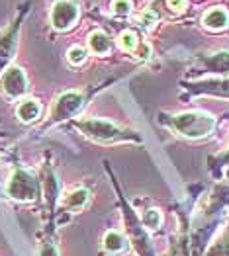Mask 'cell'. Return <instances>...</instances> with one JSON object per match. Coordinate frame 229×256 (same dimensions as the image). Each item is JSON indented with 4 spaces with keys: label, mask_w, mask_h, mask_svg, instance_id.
Listing matches in <instances>:
<instances>
[{
    "label": "cell",
    "mask_w": 229,
    "mask_h": 256,
    "mask_svg": "<svg viewBox=\"0 0 229 256\" xmlns=\"http://www.w3.org/2000/svg\"><path fill=\"white\" fill-rule=\"evenodd\" d=\"M73 126L83 133L84 137L98 141V143H124V141H135L141 143V137L137 131L124 129L108 120H98V118H83L73 122Z\"/></svg>",
    "instance_id": "cell-1"
},
{
    "label": "cell",
    "mask_w": 229,
    "mask_h": 256,
    "mask_svg": "<svg viewBox=\"0 0 229 256\" xmlns=\"http://www.w3.org/2000/svg\"><path fill=\"white\" fill-rule=\"evenodd\" d=\"M161 124L188 139H204L215 129V118L204 112H184L174 116H161Z\"/></svg>",
    "instance_id": "cell-2"
},
{
    "label": "cell",
    "mask_w": 229,
    "mask_h": 256,
    "mask_svg": "<svg viewBox=\"0 0 229 256\" xmlns=\"http://www.w3.org/2000/svg\"><path fill=\"white\" fill-rule=\"evenodd\" d=\"M122 200V210H124V223H125V231H127V236H129V242L133 244L135 252L139 256H155L153 252V246H151V240L147 236V231L141 223V219L131 212V208L127 206L124 198Z\"/></svg>",
    "instance_id": "cell-3"
},
{
    "label": "cell",
    "mask_w": 229,
    "mask_h": 256,
    "mask_svg": "<svg viewBox=\"0 0 229 256\" xmlns=\"http://www.w3.org/2000/svg\"><path fill=\"white\" fill-rule=\"evenodd\" d=\"M40 190H42V186L36 180V176L30 174L28 170H22V168L12 172L8 186H6V194L16 202H34V200H38Z\"/></svg>",
    "instance_id": "cell-4"
},
{
    "label": "cell",
    "mask_w": 229,
    "mask_h": 256,
    "mask_svg": "<svg viewBox=\"0 0 229 256\" xmlns=\"http://www.w3.org/2000/svg\"><path fill=\"white\" fill-rule=\"evenodd\" d=\"M26 12H28V10H26ZM26 12L18 14L16 20L0 32V74L10 66V61H12L14 55H16L18 40H20V28H22V22H24V14H26Z\"/></svg>",
    "instance_id": "cell-5"
},
{
    "label": "cell",
    "mask_w": 229,
    "mask_h": 256,
    "mask_svg": "<svg viewBox=\"0 0 229 256\" xmlns=\"http://www.w3.org/2000/svg\"><path fill=\"white\" fill-rule=\"evenodd\" d=\"M84 104V94L79 90H67L63 92L61 96L55 100V104L51 108V114H49V124H59L65 122L69 118H73L81 106Z\"/></svg>",
    "instance_id": "cell-6"
},
{
    "label": "cell",
    "mask_w": 229,
    "mask_h": 256,
    "mask_svg": "<svg viewBox=\"0 0 229 256\" xmlns=\"http://www.w3.org/2000/svg\"><path fill=\"white\" fill-rule=\"evenodd\" d=\"M81 16V8L75 0H57L53 6H51V14H49V20L53 30L57 32H67L71 30Z\"/></svg>",
    "instance_id": "cell-7"
},
{
    "label": "cell",
    "mask_w": 229,
    "mask_h": 256,
    "mask_svg": "<svg viewBox=\"0 0 229 256\" xmlns=\"http://www.w3.org/2000/svg\"><path fill=\"white\" fill-rule=\"evenodd\" d=\"M28 76L24 72L22 66H8L2 74H0V90L8 96V98H22L28 92Z\"/></svg>",
    "instance_id": "cell-8"
},
{
    "label": "cell",
    "mask_w": 229,
    "mask_h": 256,
    "mask_svg": "<svg viewBox=\"0 0 229 256\" xmlns=\"http://www.w3.org/2000/svg\"><path fill=\"white\" fill-rule=\"evenodd\" d=\"M184 86H186L190 92H194V94L229 98V76L209 78V80H198V82H186Z\"/></svg>",
    "instance_id": "cell-9"
},
{
    "label": "cell",
    "mask_w": 229,
    "mask_h": 256,
    "mask_svg": "<svg viewBox=\"0 0 229 256\" xmlns=\"http://www.w3.org/2000/svg\"><path fill=\"white\" fill-rule=\"evenodd\" d=\"M200 61L204 63L206 70H209V72L229 76V51H217V53H211V55H202Z\"/></svg>",
    "instance_id": "cell-10"
},
{
    "label": "cell",
    "mask_w": 229,
    "mask_h": 256,
    "mask_svg": "<svg viewBox=\"0 0 229 256\" xmlns=\"http://www.w3.org/2000/svg\"><path fill=\"white\" fill-rule=\"evenodd\" d=\"M42 116V104L34 98H26L16 106V118L22 124H34Z\"/></svg>",
    "instance_id": "cell-11"
},
{
    "label": "cell",
    "mask_w": 229,
    "mask_h": 256,
    "mask_svg": "<svg viewBox=\"0 0 229 256\" xmlns=\"http://www.w3.org/2000/svg\"><path fill=\"white\" fill-rule=\"evenodd\" d=\"M202 24H204V28L213 30V32L223 30L229 24V14L223 8H209L208 12L202 16Z\"/></svg>",
    "instance_id": "cell-12"
},
{
    "label": "cell",
    "mask_w": 229,
    "mask_h": 256,
    "mask_svg": "<svg viewBox=\"0 0 229 256\" xmlns=\"http://www.w3.org/2000/svg\"><path fill=\"white\" fill-rule=\"evenodd\" d=\"M110 45H112V40L108 38V34L100 32V30H96V32H92L88 36V47H90V51L94 55H104V53H108L110 51Z\"/></svg>",
    "instance_id": "cell-13"
},
{
    "label": "cell",
    "mask_w": 229,
    "mask_h": 256,
    "mask_svg": "<svg viewBox=\"0 0 229 256\" xmlns=\"http://www.w3.org/2000/svg\"><path fill=\"white\" fill-rule=\"evenodd\" d=\"M88 196H90L88 190L77 188V190L69 192L63 198V208L65 210H83L84 206H86V202H88Z\"/></svg>",
    "instance_id": "cell-14"
},
{
    "label": "cell",
    "mask_w": 229,
    "mask_h": 256,
    "mask_svg": "<svg viewBox=\"0 0 229 256\" xmlns=\"http://www.w3.org/2000/svg\"><path fill=\"white\" fill-rule=\"evenodd\" d=\"M206 256H229V223L221 231V235L215 238V242L208 248Z\"/></svg>",
    "instance_id": "cell-15"
},
{
    "label": "cell",
    "mask_w": 229,
    "mask_h": 256,
    "mask_svg": "<svg viewBox=\"0 0 229 256\" xmlns=\"http://www.w3.org/2000/svg\"><path fill=\"white\" fill-rule=\"evenodd\" d=\"M102 244L108 252H122L125 248V236L120 231H108L102 238Z\"/></svg>",
    "instance_id": "cell-16"
},
{
    "label": "cell",
    "mask_w": 229,
    "mask_h": 256,
    "mask_svg": "<svg viewBox=\"0 0 229 256\" xmlns=\"http://www.w3.org/2000/svg\"><path fill=\"white\" fill-rule=\"evenodd\" d=\"M141 223H143V227L145 229H159L161 225H163V215L159 210H147L145 214L141 215Z\"/></svg>",
    "instance_id": "cell-17"
},
{
    "label": "cell",
    "mask_w": 229,
    "mask_h": 256,
    "mask_svg": "<svg viewBox=\"0 0 229 256\" xmlns=\"http://www.w3.org/2000/svg\"><path fill=\"white\" fill-rule=\"evenodd\" d=\"M118 42H120V47H122L124 51H137V47H139V38H137V34L131 32V30L122 32Z\"/></svg>",
    "instance_id": "cell-18"
},
{
    "label": "cell",
    "mask_w": 229,
    "mask_h": 256,
    "mask_svg": "<svg viewBox=\"0 0 229 256\" xmlns=\"http://www.w3.org/2000/svg\"><path fill=\"white\" fill-rule=\"evenodd\" d=\"M67 59L71 64H83L86 61V51L79 45H73L69 51H67Z\"/></svg>",
    "instance_id": "cell-19"
},
{
    "label": "cell",
    "mask_w": 229,
    "mask_h": 256,
    "mask_svg": "<svg viewBox=\"0 0 229 256\" xmlns=\"http://www.w3.org/2000/svg\"><path fill=\"white\" fill-rule=\"evenodd\" d=\"M131 8H133V2H131V0H114V2H112V10H114L116 14H120V16L129 14Z\"/></svg>",
    "instance_id": "cell-20"
},
{
    "label": "cell",
    "mask_w": 229,
    "mask_h": 256,
    "mask_svg": "<svg viewBox=\"0 0 229 256\" xmlns=\"http://www.w3.org/2000/svg\"><path fill=\"white\" fill-rule=\"evenodd\" d=\"M38 256H59V250L53 242H43L40 246V254Z\"/></svg>",
    "instance_id": "cell-21"
},
{
    "label": "cell",
    "mask_w": 229,
    "mask_h": 256,
    "mask_svg": "<svg viewBox=\"0 0 229 256\" xmlns=\"http://www.w3.org/2000/svg\"><path fill=\"white\" fill-rule=\"evenodd\" d=\"M167 4L172 12H184L188 6L186 0H167Z\"/></svg>",
    "instance_id": "cell-22"
},
{
    "label": "cell",
    "mask_w": 229,
    "mask_h": 256,
    "mask_svg": "<svg viewBox=\"0 0 229 256\" xmlns=\"http://www.w3.org/2000/svg\"><path fill=\"white\" fill-rule=\"evenodd\" d=\"M217 162H219V166H229V147L221 156H217Z\"/></svg>",
    "instance_id": "cell-23"
},
{
    "label": "cell",
    "mask_w": 229,
    "mask_h": 256,
    "mask_svg": "<svg viewBox=\"0 0 229 256\" xmlns=\"http://www.w3.org/2000/svg\"><path fill=\"white\" fill-rule=\"evenodd\" d=\"M186 256H188V254H186Z\"/></svg>",
    "instance_id": "cell-24"
}]
</instances>
